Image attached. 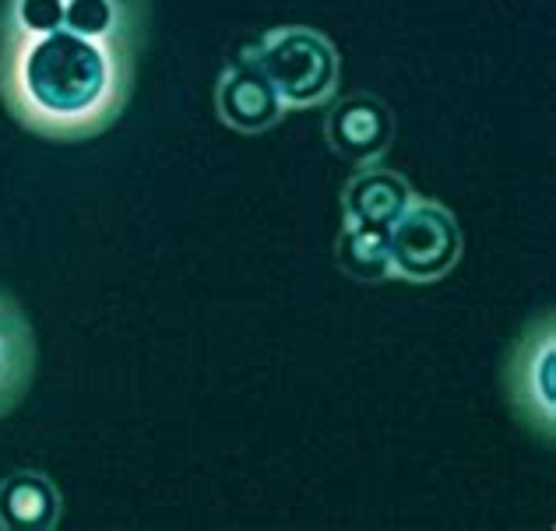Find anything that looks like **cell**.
Wrapping results in <instances>:
<instances>
[{
    "label": "cell",
    "instance_id": "cell-4",
    "mask_svg": "<svg viewBox=\"0 0 556 531\" xmlns=\"http://www.w3.org/2000/svg\"><path fill=\"white\" fill-rule=\"evenodd\" d=\"M462 226L455 212L437 198H413V204L388 229L391 278L408 286H433L462 261Z\"/></svg>",
    "mask_w": 556,
    "mask_h": 531
},
{
    "label": "cell",
    "instance_id": "cell-9",
    "mask_svg": "<svg viewBox=\"0 0 556 531\" xmlns=\"http://www.w3.org/2000/svg\"><path fill=\"white\" fill-rule=\"evenodd\" d=\"M36 331L18 300L0 292V419L25 402L36 380Z\"/></svg>",
    "mask_w": 556,
    "mask_h": 531
},
{
    "label": "cell",
    "instance_id": "cell-2",
    "mask_svg": "<svg viewBox=\"0 0 556 531\" xmlns=\"http://www.w3.org/2000/svg\"><path fill=\"white\" fill-rule=\"evenodd\" d=\"M75 33L138 53L152 33V0H4L0 36Z\"/></svg>",
    "mask_w": 556,
    "mask_h": 531
},
{
    "label": "cell",
    "instance_id": "cell-5",
    "mask_svg": "<svg viewBox=\"0 0 556 531\" xmlns=\"http://www.w3.org/2000/svg\"><path fill=\"white\" fill-rule=\"evenodd\" d=\"M504 391L510 412L529 433L553 444L556 433V320L546 309L529 320L504 366Z\"/></svg>",
    "mask_w": 556,
    "mask_h": 531
},
{
    "label": "cell",
    "instance_id": "cell-10",
    "mask_svg": "<svg viewBox=\"0 0 556 531\" xmlns=\"http://www.w3.org/2000/svg\"><path fill=\"white\" fill-rule=\"evenodd\" d=\"M64 514L61 493L42 471L18 468L0 482V528L4 531H50Z\"/></svg>",
    "mask_w": 556,
    "mask_h": 531
},
{
    "label": "cell",
    "instance_id": "cell-6",
    "mask_svg": "<svg viewBox=\"0 0 556 531\" xmlns=\"http://www.w3.org/2000/svg\"><path fill=\"white\" fill-rule=\"evenodd\" d=\"M325 116V141L328 149L353 162V166H374L388 152L394 141V113L384 99L370 92H353V96H334L328 102Z\"/></svg>",
    "mask_w": 556,
    "mask_h": 531
},
{
    "label": "cell",
    "instance_id": "cell-11",
    "mask_svg": "<svg viewBox=\"0 0 556 531\" xmlns=\"http://www.w3.org/2000/svg\"><path fill=\"white\" fill-rule=\"evenodd\" d=\"M334 261L339 268L356 278V282H391V257H388V232L363 229L353 223H342L339 240H334Z\"/></svg>",
    "mask_w": 556,
    "mask_h": 531
},
{
    "label": "cell",
    "instance_id": "cell-8",
    "mask_svg": "<svg viewBox=\"0 0 556 531\" xmlns=\"http://www.w3.org/2000/svg\"><path fill=\"white\" fill-rule=\"evenodd\" d=\"M413 198L416 190L402 173L384 169L380 162L359 166L342 187V223L388 232L399 223V215L413 204Z\"/></svg>",
    "mask_w": 556,
    "mask_h": 531
},
{
    "label": "cell",
    "instance_id": "cell-3",
    "mask_svg": "<svg viewBox=\"0 0 556 531\" xmlns=\"http://www.w3.org/2000/svg\"><path fill=\"white\" fill-rule=\"evenodd\" d=\"M247 53L271 78L286 110H317L339 96L342 56L334 42L311 25H275Z\"/></svg>",
    "mask_w": 556,
    "mask_h": 531
},
{
    "label": "cell",
    "instance_id": "cell-1",
    "mask_svg": "<svg viewBox=\"0 0 556 531\" xmlns=\"http://www.w3.org/2000/svg\"><path fill=\"white\" fill-rule=\"evenodd\" d=\"M138 81V53L75 33L0 36V102L28 135L92 141L121 121Z\"/></svg>",
    "mask_w": 556,
    "mask_h": 531
},
{
    "label": "cell",
    "instance_id": "cell-7",
    "mask_svg": "<svg viewBox=\"0 0 556 531\" xmlns=\"http://www.w3.org/2000/svg\"><path fill=\"white\" fill-rule=\"evenodd\" d=\"M215 113L237 135H265L275 124H282L289 110L282 96L275 92L271 78L243 50L237 61L223 67V75L215 81Z\"/></svg>",
    "mask_w": 556,
    "mask_h": 531
}]
</instances>
